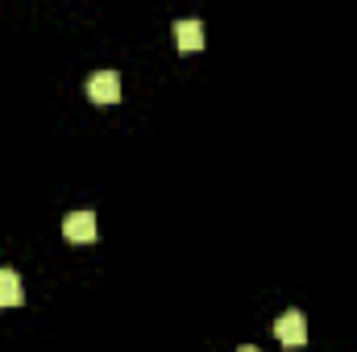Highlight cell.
Returning <instances> with one entry per match:
<instances>
[{"mask_svg":"<svg viewBox=\"0 0 357 352\" xmlns=\"http://www.w3.org/2000/svg\"><path fill=\"white\" fill-rule=\"evenodd\" d=\"M88 99L91 104H116L121 99V75L116 71H96L88 79Z\"/></svg>","mask_w":357,"mask_h":352,"instance_id":"2","label":"cell"},{"mask_svg":"<svg viewBox=\"0 0 357 352\" xmlns=\"http://www.w3.org/2000/svg\"><path fill=\"white\" fill-rule=\"evenodd\" d=\"M274 336L287 349H303L307 344V319H303V311H282L274 319Z\"/></svg>","mask_w":357,"mask_h":352,"instance_id":"1","label":"cell"},{"mask_svg":"<svg viewBox=\"0 0 357 352\" xmlns=\"http://www.w3.org/2000/svg\"><path fill=\"white\" fill-rule=\"evenodd\" d=\"M25 290H21V273L17 269H0V307H21Z\"/></svg>","mask_w":357,"mask_h":352,"instance_id":"5","label":"cell"},{"mask_svg":"<svg viewBox=\"0 0 357 352\" xmlns=\"http://www.w3.org/2000/svg\"><path fill=\"white\" fill-rule=\"evenodd\" d=\"M63 237L75 241V245L96 241V216H91V211H71V216L63 220Z\"/></svg>","mask_w":357,"mask_h":352,"instance_id":"3","label":"cell"},{"mask_svg":"<svg viewBox=\"0 0 357 352\" xmlns=\"http://www.w3.org/2000/svg\"><path fill=\"white\" fill-rule=\"evenodd\" d=\"M237 352H262V349H254V344H245V349H237Z\"/></svg>","mask_w":357,"mask_h":352,"instance_id":"6","label":"cell"},{"mask_svg":"<svg viewBox=\"0 0 357 352\" xmlns=\"http://www.w3.org/2000/svg\"><path fill=\"white\" fill-rule=\"evenodd\" d=\"M175 46L178 50H199V46H204V25H199L195 17L175 21Z\"/></svg>","mask_w":357,"mask_h":352,"instance_id":"4","label":"cell"}]
</instances>
